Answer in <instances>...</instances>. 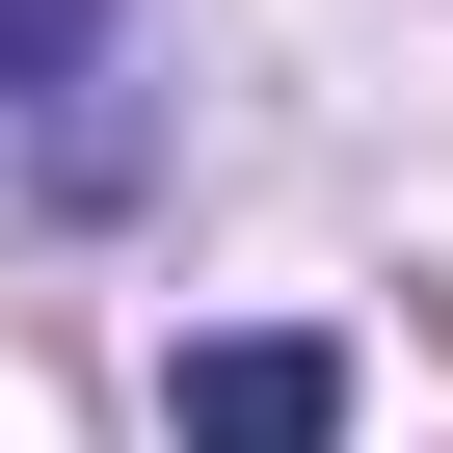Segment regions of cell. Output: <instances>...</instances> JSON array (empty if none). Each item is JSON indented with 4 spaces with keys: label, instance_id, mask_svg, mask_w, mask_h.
I'll use <instances>...</instances> for the list:
<instances>
[{
    "label": "cell",
    "instance_id": "obj_1",
    "mask_svg": "<svg viewBox=\"0 0 453 453\" xmlns=\"http://www.w3.org/2000/svg\"><path fill=\"white\" fill-rule=\"evenodd\" d=\"M0 160H27L54 213H107L160 160V27L134 0H0Z\"/></svg>",
    "mask_w": 453,
    "mask_h": 453
},
{
    "label": "cell",
    "instance_id": "obj_2",
    "mask_svg": "<svg viewBox=\"0 0 453 453\" xmlns=\"http://www.w3.org/2000/svg\"><path fill=\"white\" fill-rule=\"evenodd\" d=\"M160 426H187V453H347V347H320V320H241V347L160 373Z\"/></svg>",
    "mask_w": 453,
    "mask_h": 453
}]
</instances>
